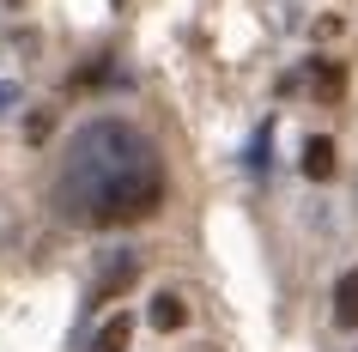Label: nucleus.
<instances>
[{
  "label": "nucleus",
  "instance_id": "obj_1",
  "mask_svg": "<svg viewBox=\"0 0 358 352\" xmlns=\"http://www.w3.org/2000/svg\"><path fill=\"white\" fill-rule=\"evenodd\" d=\"M55 206L79 225H140L164 206V158L128 122H92L61 158Z\"/></svg>",
  "mask_w": 358,
  "mask_h": 352
},
{
  "label": "nucleus",
  "instance_id": "obj_2",
  "mask_svg": "<svg viewBox=\"0 0 358 352\" xmlns=\"http://www.w3.org/2000/svg\"><path fill=\"white\" fill-rule=\"evenodd\" d=\"M134 274H140V261H134V255H110L103 267H97V279H92V304H103V297H115V292H128Z\"/></svg>",
  "mask_w": 358,
  "mask_h": 352
},
{
  "label": "nucleus",
  "instance_id": "obj_3",
  "mask_svg": "<svg viewBox=\"0 0 358 352\" xmlns=\"http://www.w3.org/2000/svg\"><path fill=\"white\" fill-rule=\"evenodd\" d=\"M334 322L340 328H358V267H346L334 286Z\"/></svg>",
  "mask_w": 358,
  "mask_h": 352
},
{
  "label": "nucleus",
  "instance_id": "obj_4",
  "mask_svg": "<svg viewBox=\"0 0 358 352\" xmlns=\"http://www.w3.org/2000/svg\"><path fill=\"white\" fill-rule=\"evenodd\" d=\"M303 176H310V183H328V176H334V140H303Z\"/></svg>",
  "mask_w": 358,
  "mask_h": 352
},
{
  "label": "nucleus",
  "instance_id": "obj_5",
  "mask_svg": "<svg viewBox=\"0 0 358 352\" xmlns=\"http://www.w3.org/2000/svg\"><path fill=\"white\" fill-rule=\"evenodd\" d=\"M182 322H189V304H182L176 292H158V297H152V328H158V334H176Z\"/></svg>",
  "mask_w": 358,
  "mask_h": 352
},
{
  "label": "nucleus",
  "instance_id": "obj_6",
  "mask_svg": "<svg viewBox=\"0 0 358 352\" xmlns=\"http://www.w3.org/2000/svg\"><path fill=\"white\" fill-rule=\"evenodd\" d=\"M128 340H134V316H110L92 334V352H128Z\"/></svg>",
  "mask_w": 358,
  "mask_h": 352
},
{
  "label": "nucleus",
  "instance_id": "obj_7",
  "mask_svg": "<svg viewBox=\"0 0 358 352\" xmlns=\"http://www.w3.org/2000/svg\"><path fill=\"white\" fill-rule=\"evenodd\" d=\"M310 85H316V97H340V85H346V73H340L334 61H316V73H310Z\"/></svg>",
  "mask_w": 358,
  "mask_h": 352
},
{
  "label": "nucleus",
  "instance_id": "obj_8",
  "mask_svg": "<svg viewBox=\"0 0 358 352\" xmlns=\"http://www.w3.org/2000/svg\"><path fill=\"white\" fill-rule=\"evenodd\" d=\"M13 104H19V85H6V79H0V115L13 110Z\"/></svg>",
  "mask_w": 358,
  "mask_h": 352
}]
</instances>
